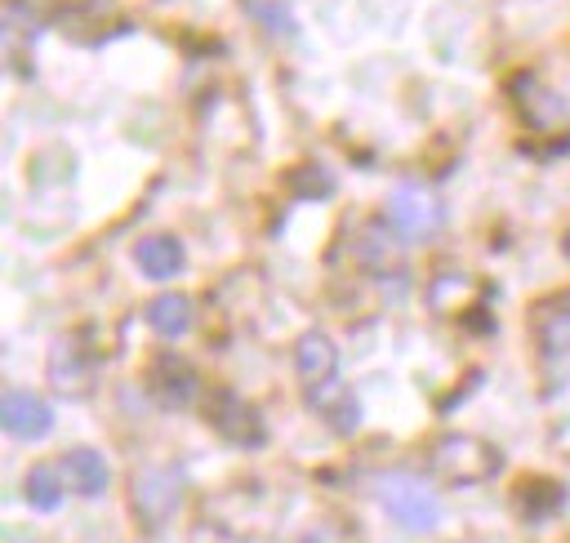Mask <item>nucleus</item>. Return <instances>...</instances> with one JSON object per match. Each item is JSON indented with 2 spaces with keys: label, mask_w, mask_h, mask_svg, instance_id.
<instances>
[{
  "label": "nucleus",
  "mask_w": 570,
  "mask_h": 543,
  "mask_svg": "<svg viewBox=\"0 0 570 543\" xmlns=\"http://www.w3.org/2000/svg\"><path fill=\"white\" fill-rule=\"evenodd\" d=\"M428 467H432V476L445 481V485H481V481L499 476L503 454H499L490 441L472 436V432H445V436L432 441Z\"/></svg>",
  "instance_id": "nucleus-1"
},
{
  "label": "nucleus",
  "mask_w": 570,
  "mask_h": 543,
  "mask_svg": "<svg viewBox=\"0 0 570 543\" xmlns=\"http://www.w3.org/2000/svg\"><path fill=\"white\" fill-rule=\"evenodd\" d=\"M379 503H383L387 516H392L401 530H410V534H428V530L441 521L436 494H432L428 485L410 481V476H387V481H379Z\"/></svg>",
  "instance_id": "nucleus-2"
},
{
  "label": "nucleus",
  "mask_w": 570,
  "mask_h": 543,
  "mask_svg": "<svg viewBox=\"0 0 570 543\" xmlns=\"http://www.w3.org/2000/svg\"><path fill=\"white\" fill-rule=\"evenodd\" d=\"M183 503V476L165 463H151L134 476V507L147 525H165Z\"/></svg>",
  "instance_id": "nucleus-3"
},
{
  "label": "nucleus",
  "mask_w": 570,
  "mask_h": 543,
  "mask_svg": "<svg viewBox=\"0 0 570 543\" xmlns=\"http://www.w3.org/2000/svg\"><path fill=\"white\" fill-rule=\"evenodd\" d=\"M383 218H387L405 240H423V236H432V231L441 227V200H436L432 191H423V187H396V191L387 196Z\"/></svg>",
  "instance_id": "nucleus-4"
},
{
  "label": "nucleus",
  "mask_w": 570,
  "mask_h": 543,
  "mask_svg": "<svg viewBox=\"0 0 570 543\" xmlns=\"http://www.w3.org/2000/svg\"><path fill=\"white\" fill-rule=\"evenodd\" d=\"M205 418H209V427H214L218 436H227L232 445H263V436H267L263 414H258L249 401H240L236 392H214Z\"/></svg>",
  "instance_id": "nucleus-5"
},
{
  "label": "nucleus",
  "mask_w": 570,
  "mask_h": 543,
  "mask_svg": "<svg viewBox=\"0 0 570 543\" xmlns=\"http://www.w3.org/2000/svg\"><path fill=\"white\" fill-rule=\"evenodd\" d=\"M401 231L383 218V223H365L361 231H356V240H352V254H356V263L370 272V276H387V272H396L401 267Z\"/></svg>",
  "instance_id": "nucleus-6"
},
{
  "label": "nucleus",
  "mask_w": 570,
  "mask_h": 543,
  "mask_svg": "<svg viewBox=\"0 0 570 543\" xmlns=\"http://www.w3.org/2000/svg\"><path fill=\"white\" fill-rule=\"evenodd\" d=\"M0 423L9 436H22V441H36L53 427V409L36 396V392H4L0 401Z\"/></svg>",
  "instance_id": "nucleus-7"
},
{
  "label": "nucleus",
  "mask_w": 570,
  "mask_h": 543,
  "mask_svg": "<svg viewBox=\"0 0 570 543\" xmlns=\"http://www.w3.org/2000/svg\"><path fill=\"white\" fill-rule=\"evenodd\" d=\"M147 387H151V392L160 396V405H169V409L191 405V396H196V369H191L187 361H178L174 352H165V356L151 361Z\"/></svg>",
  "instance_id": "nucleus-8"
},
{
  "label": "nucleus",
  "mask_w": 570,
  "mask_h": 543,
  "mask_svg": "<svg viewBox=\"0 0 570 543\" xmlns=\"http://www.w3.org/2000/svg\"><path fill=\"white\" fill-rule=\"evenodd\" d=\"M294 369H298V378H303L307 387L330 383L334 369H338V347H334V338L321 334V329H307V334L294 343Z\"/></svg>",
  "instance_id": "nucleus-9"
},
{
  "label": "nucleus",
  "mask_w": 570,
  "mask_h": 543,
  "mask_svg": "<svg viewBox=\"0 0 570 543\" xmlns=\"http://www.w3.org/2000/svg\"><path fill=\"white\" fill-rule=\"evenodd\" d=\"M49 383L53 392L62 396H85L94 383H89V365H85V352L71 343V338H58L49 347Z\"/></svg>",
  "instance_id": "nucleus-10"
},
{
  "label": "nucleus",
  "mask_w": 570,
  "mask_h": 543,
  "mask_svg": "<svg viewBox=\"0 0 570 543\" xmlns=\"http://www.w3.org/2000/svg\"><path fill=\"white\" fill-rule=\"evenodd\" d=\"M62 476H67V485L76 490V494H85V498H94V494H102L107 485H111V467H107V458L98 454V450H67V458H62Z\"/></svg>",
  "instance_id": "nucleus-11"
},
{
  "label": "nucleus",
  "mask_w": 570,
  "mask_h": 543,
  "mask_svg": "<svg viewBox=\"0 0 570 543\" xmlns=\"http://www.w3.org/2000/svg\"><path fill=\"white\" fill-rule=\"evenodd\" d=\"M534 338L548 356H570V294H557L534 316Z\"/></svg>",
  "instance_id": "nucleus-12"
},
{
  "label": "nucleus",
  "mask_w": 570,
  "mask_h": 543,
  "mask_svg": "<svg viewBox=\"0 0 570 543\" xmlns=\"http://www.w3.org/2000/svg\"><path fill=\"white\" fill-rule=\"evenodd\" d=\"M307 392H312V409H321V418H325L334 432H352V427L361 423V405H356L352 392L338 387L334 378H330V383H316V387H307Z\"/></svg>",
  "instance_id": "nucleus-13"
},
{
  "label": "nucleus",
  "mask_w": 570,
  "mask_h": 543,
  "mask_svg": "<svg viewBox=\"0 0 570 543\" xmlns=\"http://www.w3.org/2000/svg\"><path fill=\"white\" fill-rule=\"evenodd\" d=\"M134 263L142 267V276L169 280V276H178V267H183V245H178L174 236H147V240L134 245Z\"/></svg>",
  "instance_id": "nucleus-14"
},
{
  "label": "nucleus",
  "mask_w": 570,
  "mask_h": 543,
  "mask_svg": "<svg viewBox=\"0 0 570 543\" xmlns=\"http://www.w3.org/2000/svg\"><path fill=\"white\" fill-rule=\"evenodd\" d=\"M147 325L160 338H183L191 329V298L187 294H156L147 303Z\"/></svg>",
  "instance_id": "nucleus-15"
},
{
  "label": "nucleus",
  "mask_w": 570,
  "mask_h": 543,
  "mask_svg": "<svg viewBox=\"0 0 570 543\" xmlns=\"http://www.w3.org/2000/svg\"><path fill=\"white\" fill-rule=\"evenodd\" d=\"M58 498H62L58 472L53 467H31L27 472V503L40 507V512H49V507H58Z\"/></svg>",
  "instance_id": "nucleus-16"
},
{
  "label": "nucleus",
  "mask_w": 570,
  "mask_h": 543,
  "mask_svg": "<svg viewBox=\"0 0 570 543\" xmlns=\"http://www.w3.org/2000/svg\"><path fill=\"white\" fill-rule=\"evenodd\" d=\"M561 249H566V258H570V231H566V236H561Z\"/></svg>",
  "instance_id": "nucleus-17"
}]
</instances>
